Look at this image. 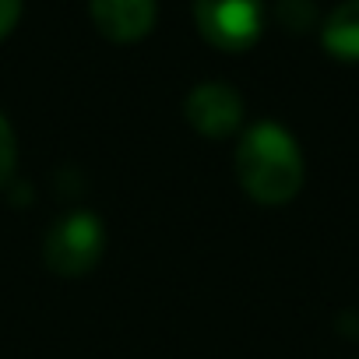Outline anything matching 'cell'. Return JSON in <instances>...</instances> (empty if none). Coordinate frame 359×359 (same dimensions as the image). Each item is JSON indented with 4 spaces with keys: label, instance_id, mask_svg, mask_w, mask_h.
I'll list each match as a JSON object with an SVG mask.
<instances>
[{
    "label": "cell",
    "instance_id": "obj_1",
    "mask_svg": "<svg viewBox=\"0 0 359 359\" xmlns=\"http://www.w3.org/2000/svg\"><path fill=\"white\" fill-rule=\"evenodd\" d=\"M236 176L261 205H285L303 187V155L292 134L271 120L254 123L236 148Z\"/></svg>",
    "mask_w": 359,
    "mask_h": 359
},
{
    "label": "cell",
    "instance_id": "obj_2",
    "mask_svg": "<svg viewBox=\"0 0 359 359\" xmlns=\"http://www.w3.org/2000/svg\"><path fill=\"white\" fill-rule=\"evenodd\" d=\"M106 247V229L92 212H71L46 233V264L64 278H81L95 268Z\"/></svg>",
    "mask_w": 359,
    "mask_h": 359
},
{
    "label": "cell",
    "instance_id": "obj_3",
    "mask_svg": "<svg viewBox=\"0 0 359 359\" xmlns=\"http://www.w3.org/2000/svg\"><path fill=\"white\" fill-rule=\"evenodd\" d=\"M198 32L226 53H243L257 43L264 25L261 0H194Z\"/></svg>",
    "mask_w": 359,
    "mask_h": 359
},
{
    "label": "cell",
    "instance_id": "obj_4",
    "mask_svg": "<svg viewBox=\"0 0 359 359\" xmlns=\"http://www.w3.org/2000/svg\"><path fill=\"white\" fill-rule=\"evenodd\" d=\"M187 120L198 134L222 141L236 134V127L243 123V99L226 81H205L187 95Z\"/></svg>",
    "mask_w": 359,
    "mask_h": 359
},
{
    "label": "cell",
    "instance_id": "obj_5",
    "mask_svg": "<svg viewBox=\"0 0 359 359\" xmlns=\"http://www.w3.org/2000/svg\"><path fill=\"white\" fill-rule=\"evenodd\" d=\"M95 29L113 43H137L155 25V0H88Z\"/></svg>",
    "mask_w": 359,
    "mask_h": 359
},
{
    "label": "cell",
    "instance_id": "obj_6",
    "mask_svg": "<svg viewBox=\"0 0 359 359\" xmlns=\"http://www.w3.org/2000/svg\"><path fill=\"white\" fill-rule=\"evenodd\" d=\"M320 43L338 60H359V0H341L327 15Z\"/></svg>",
    "mask_w": 359,
    "mask_h": 359
},
{
    "label": "cell",
    "instance_id": "obj_7",
    "mask_svg": "<svg viewBox=\"0 0 359 359\" xmlns=\"http://www.w3.org/2000/svg\"><path fill=\"white\" fill-rule=\"evenodd\" d=\"M15 165H18V141H15V130H11L8 116L0 113V187L11 180Z\"/></svg>",
    "mask_w": 359,
    "mask_h": 359
},
{
    "label": "cell",
    "instance_id": "obj_8",
    "mask_svg": "<svg viewBox=\"0 0 359 359\" xmlns=\"http://www.w3.org/2000/svg\"><path fill=\"white\" fill-rule=\"evenodd\" d=\"M22 18V0H0V39H4Z\"/></svg>",
    "mask_w": 359,
    "mask_h": 359
}]
</instances>
